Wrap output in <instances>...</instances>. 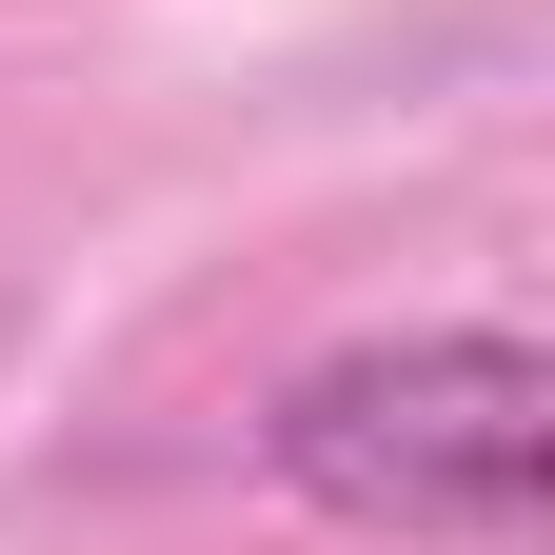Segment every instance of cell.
Here are the masks:
<instances>
[{
  "label": "cell",
  "mask_w": 555,
  "mask_h": 555,
  "mask_svg": "<svg viewBox=\"0 0 555 555\" xmlns=\"http://www.w3.org/2000/svg\"><path fill=\"white\" fill-rule=\"evenodd\" d=\"M535 437H555V377L496 318L358 337V358L278 377L258 416L278 496H318L337 535H397V555H535Z\"/></svg>",
  "instance_id": "obj_1"
},
{
  "label": "cell",
  "mask_w": 555,
  "mask_h": 555,
  "mask_svg": "<svg viewBox=\"0 0 555 555\" xmlns=\"http://www.w3.org/2000/svg\"><path fill=\"white\" fill-rule=\"evenodd\" d=\"M0 337H21V298H0Z\"/></svg>",
  "instance_id": "obj_2"
}]
</instances>
